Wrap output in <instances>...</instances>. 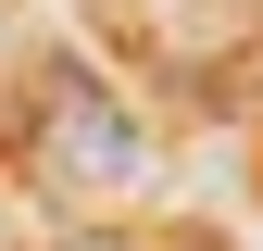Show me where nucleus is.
<instances>
[{"label":"nucleus","mask_w":263,"mask_h":251,"mask_svg":"<svg viewBox=\"0 0 263 251\" xmlns=\"http://www.w3.org/2000/svg\"><path fill=\"white\" fill-rule=\"evenodd\" d=\"M38 176L63 188V201H125V188L151 176V126L113 101L101 76H76V63H50L38 76Z\"/></svg>","instance_id":"1"}]
</instances>
